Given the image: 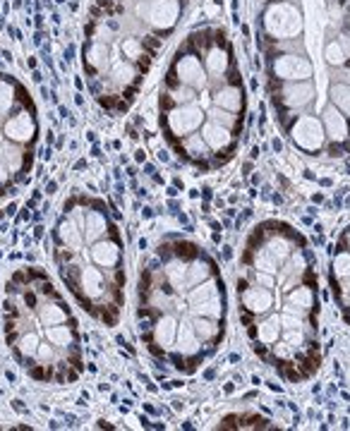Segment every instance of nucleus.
Returning a JSON list of instances; mask_svg holds the SVG:
<instances>
[{"label":"nucleus","mask_w":350,"mask_h":431,"mask_svg":"<svg viewBox=\"0 0 350 431\" xmlns=\"http://www.w3.org/2000/svg\"><path fill=\"white\" fill-rule=\"evenodd\" d=\"M137 328L146 350L194 371L223 336V285L216 263L187 240H163L137 283Z\"/></svg>","instance_id":"obj_1"},{"label":"nucleus","mask_w":350,"mask_h":431,"mask_svg":"<svg viewBox=\"0 0 350 431\" xmlns=\"http://www.w3.org/2000/svg\"><path fill=\"white\" fill-rule=\"evenodd\" d=\"M65 290L91 319L115 326L125 307V242L111 206L87 192L63 201L50 230Z\"/></svg>","instance_id":"obj_2"},{"label":"nucleus","mask_w":350,"mask_h":431,"mask_svg":"<svg viewBox=\"0 0 350 431\" xmlns=\"http://www.w3.org/2000/svg\"><path fill=\"white\" fill-rule=\"evenodd\" d=\"M0 321L17 364L39 384H75L84 371L77 314L44 268L22 266L2 288Z\"/></svg>","instance_id":"obj_3"},{"label":"nucleus","mask_w":350,"mask_h":431,"mask_svg":"<svg viewBox=\"0 0 350 431\" xmlns=\"http://www.w3.org/2000/svg\"><path fill=\"white\" fill-rule=\"evenodd\" d=\"M39 146V115L29 91L0 75V197L32 175Z\"/></svg>","instance_id":"obj_4"}]
</instances>
